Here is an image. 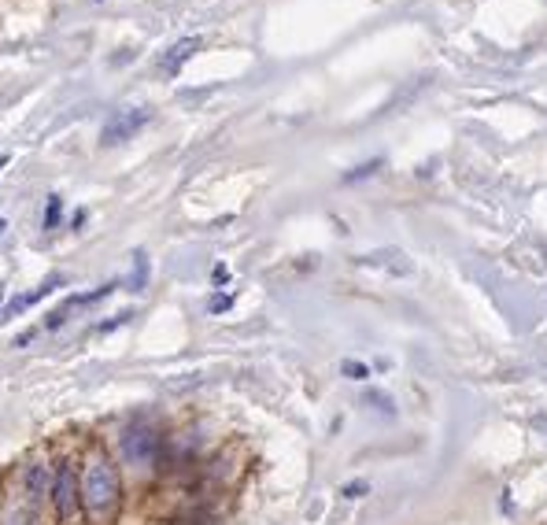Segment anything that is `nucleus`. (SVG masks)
Masks as SVG:
<instances>
[{"label": "nucleus", "mask_w": 547, "mask_h": 525, "mask_svg": "<svg viewBox=\"0 0 547 525\" xmlns=\"http://www.w3.org/2000/svg\"><path fill=\"white\" fill-rule=\"evenodd\" d=\"M78 492H82V514L86 518H111L122 503V474L100 444H93L86 459L78 463Z\"/></svg>", "instance_id": "obj_1"}, {"label": "nucleus", "mask_w": 547, "mask_h": 525, "mask_svg": "<svg viewBox=\"0 0 547 525\" xmlns=\"http://www.w3.org/2000/svg\"><path fill=\"white\" fill-rule=\"evenodd\" d=\"M49 507L60 525L82 522V492H78V463L71 455H60L52 463V485H49Z\"/></svg>", "instance_id": "obj_2"}, {"label": "nucleus", "mask_w": 547, "mask_h": 525, "mask_svg": "<svg viewBox=\"0 0 547 525\" xmlns=\"http://www.w3.org/2000/svg\"><path fill=\"white\" fill-rule=\"evenodd\" d=\"M159 455H163V433L156 426H148V422H130V426L122 429L119 437V459L130 470H152L159 463Z\"/></svg>", "instance_id": "obj_3"}, {"label": "nucleus", "mask_w": 547, "mask_h": 525, "mask_svg": "<svg viewBox=\"0 0 547 525\" xmlns=\"http://www.w3.org/2000/svg\"><path fill=\"white\" fill-rule=\"evenodd\" d=\"M148 119H152V108H145V104H130V108H119L108 119V123H104V130H100V145L111 148V145L130 141V137H137L141 130H145Z\"/></svg>", "instance_id": "obj_4"}, {"label": "nucleus", "mask_w": 547, "mask_h": 525, "mask_svg": "<svg viewBox=\"0 0 547 525\" xmlns=\"http://www.w3.org/2000/svg\"><path fill=\"white\" fill-rule=\"evenodd\" d=\"M19 481H23V492H19V500L30 503L34 511H41L45 503H49V485H52V466L34 455V459H26L23 470H19Z\"/></svg>", "instance_id": "obj_5"}, {"label": "nucleus", "mask_w": 547, "mask_h": 525, "mask_svg": "<svg viewBox=\"0 0 547 525\" xmlns=\"http://www.w3.org/2000/svg\"><path fill=\"white\" fill-rule=\"evenodd\" d=\"M63 285H67V278H63V274H49V278H45V281H41V285H37L34 293L15 296L12 304H8V307H4V311H0V322H8V318L23 315V311H30V307H37V304H41V300H49V296L56 293V289H63Z\"/></svg>", "instance_id": "obj_6"}, {"label": "nucleus", "mask_w": 547, "mask_h": 525, "mask_svg": "<svg viewBox=\"0 0 547 525\" xmlns=\"http://www.w3.org/2000/svg\"><path fill=\"white\" fill-rule=\"evenodd\" d=\"M200 49H204V41H200V37H182V41H174L171 49L163 52V60H159V71L167 74V78H174V74L182 71L185 63L193 60V56Z\"/></svg>", "instance_id": "obj_7"}, {"label": "nucleus", "mask_w": 547, "mask_h": 525, "mask_svg": "<svg viewBox=\"0 0 547 525\" xmlns=\"http://www.w3.org/2000/svg\"><path fill=\"white\" fill-rule=\"evenodd\" d=\"M0 525H41V511H34L30 503H23L19 496L4 503L0 511Z\"/></svg>", "instance_id": "obj_8"}, {"label": "nucleus", "mask_w": 547, "mask_h": 525, "mask_svg": "<svg viewBox=\"0 0 547 525\" xmlns=\"http://www.w3.org/2000/svg\"><path fill=\"white\" fill-rule=\"evenodd\" d=\"M130 289H134V293H145V289H148V256H145V252H134V274H130Z\"/></svg>", "instance_id": "obj_9"}, {"label": "nucleus", "mask_w": 547, "mask_h": 525, "mask_svg": "<svg viewBox=\"0 0 547 525\" xmlns=\"http://www.w3.org/2000/svg\"><path fill=\"white\" fill-rule=\"evenodd\" d=\"M63 219V196L60 193H52L49 196V204H45V230H56Z\"/></svg>", "instance_id": "obj_10"}, {"label": "nucleus", "mask_w": 547, "mask_h": 525, "mask_svg": "<svg viewBox=\"0 0 547 525\" xmlns=\"http://www.w3.org/2000/svg\"><path fill=\"white\" fill-rule=\"evenodd\" d=\"M130 318H134V311H130V307H126V311H119V315H111L108 322H100V326H97V333H111V330H119V326H126V322H130Z\"/></svg>", "instance_id": "obj_11"}, {"label": "nucleus", "mask_w": 547, "mask_h": 525, "mask_svg": "<svg viewBox=\"0 0 547 525\" xmlns=\"http://www.w3.org/2000/svg\"><path fill=\"white\" fill-rule=\"evenodd\" d=\"M341 370H344V374H348L352 381H366V378H370V367H366V363H355V359H344Z\"/></svg>", "instance_id": "obj_12"}, {"label": "nucleus", "mask_w": 547, "mask_h": 525, "mask_svg": "<svg viewBox=\"0 0 547 525\" xmlns=\"http://www.w3.org/2000/svg\"><path fill=\"white\" fill-rule=\"evenodd\" d=\"M230 307H233V293H222V296H211L207 311H211V315H222V311H230Z\"/></svg>", "instance_id": "obj_13"}, {"label": "nucleus", "mask_w": 547, "mask_h": 525, "mask_svg": "<svg viewBox=\"0 0 547 525\" xmlns=\"http://www.w3.org/2000/svg\"><path fill=\"white\" fill-rule=\"evenodd\" d=\"M377 167H381V159H370V163H363V167H355V171L348 174L344 182H359V178H370V174H374Z\"/></svg>", "instance_id": "obj_14"}, {"label": "nucleus", "mask_w": 547, "mask_h": 525, "mask_svg": "<svg viewBox=\"0 0 547 525\" xmlns=\"http://www.w3.org/2000/svg\"><path fill=\"white\" fill-rule=\"evenodd\" d=\"M370 492V485L366 481H352V485H344L341 496H348V500H359V496H366Z\"/></svg>", "instance_id": "obj_15"}, {"label": "nucleus", "mask_w": 547, "mask_h": 525, "mask_svg": "<svg viewBox=\"0 0 547 525\" xmlns=\"http://www.w3.org/2000/svg\"><path fill=\"white\" fill-rule=\"evenodd\" d=\"M30 341H34V330H23L15 337V348H23V344H30Z\"/></svg>", "instance_id": "obj_16"}, {"label": "nucleus", "mask_w": 547, "mask_h": 525, "mask_svg": "<svg viewBox=\"0 0 547 525\" xmlns=\"http://www.w3.org/2000/svg\"><path fill=\"white\" fill-rule=\"evenodd\" d=\"M211 278H215V281H219V285H222V281L230 278V270H226V267H215V274H211Z\"/></svg>", "instance_id": "obj_17"}, {"label": "nucleus", "mask_w": 547, "mask_h": 525, "mask_svg": "<svg viewBox=\"0 0 547 525\" xmlns=\"http://www.w3.org/2000/svg\"><path fill=\"white\" fill-rule=\"evenodd\" d=\"M4 296H8V289H4V285H0V311H4Z\"/></svg>", "instance_id": "obj_18"}, {"label": "nucleus", "mask_w": 547, "mask_h": 525, "mask_svg": "<svg viewBox=\"0 0 547 525\" xmlns=\"http://www.w3.org/2000/svg\"><path fill=\"white\" fill-rule=\"evenodd\" d=\"M8 163H12V159H8V156H0V171H4V167H8Z\"/></svg>", "instance_id": "obj_19"}, {"label": "nucleus", "mask_w": 547, "mask_h": 525, "mask_svg": "<svg viewBox=\"0 0 547 525\" xmlns=\"http://www.w3.org/2000/svg\"><path fill=\"white\" fill-rule=\"evenodd\" d=\"M0 230H8V222H4V219H0Z\"/></svg>", "instance_id": "obj_20"}]
</instances>
